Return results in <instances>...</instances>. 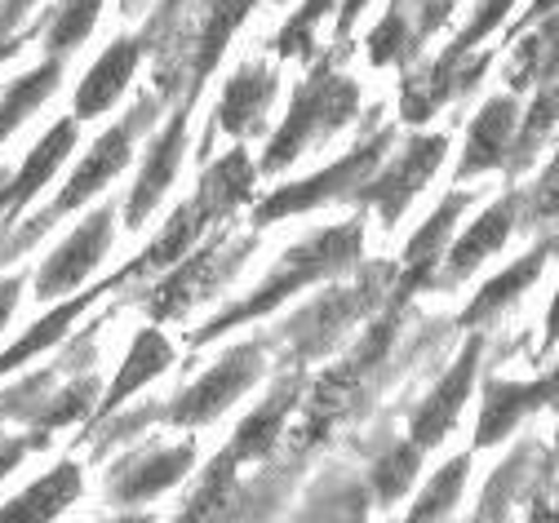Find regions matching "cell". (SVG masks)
I'll list each match as a JSON object with an SVG mask.
<instances>
[{
	"label": "cell",
	"mask_w": 559,
	"mask_h": 523,
	"mask_svg": "<svg viewBox=\"0 0 559 523\" xmlns=\"http://www.w3.org/2000/svg\"><path fill=\"white\" fill-rule=\"evenodd\" d=\"M479 350H484V337H466V346H462V355L453 359V368L440 378V387L427 395V404L417 408V417H413V443L417 448H436L453 426H457V413H462V404H466V395H471V382H475V368H479Z\"/></svg>",
	"instance_id": "11"
},
{
	"label": "cell",
	"mask_w": 559,
	"mask_h": 523,
	"mask_svg": "<svg viewBox=\"0 0 559 523\" xmlns=\"http://www.w3.org/2000/svg\"><path fill=\"white\" fill-rule=\"evenodd\" d=\"M391 138H395L391 129H378L369 142H360L356 152H346L337 165L320 169L316 178L294 182V187H280L271 200H262L253 209V227H266V222H280L289 213H311V209H320L329 200H342V195H356L369 182V174L382 165V152L391 146Z\"/></svg>",
	"instance_id": "4"
},
{
	"label": "cell",
	"mask_w": 559,
	"mask_h": 523,
	"mask_svg": "<svg viewBox=\"0 0 559 523\" xmlns=\"http://www.w3.org/2000/svg\"><path fill=\"white\" fill-rule=\"evenodd\" d=\"M520 209H524V195H515V191H507L498 204H488V209L479 213V222H471V231H462L457 245L449 249V275H444V280H462V275H471L484 258H493V253L507 245V236L515 231Z\"/></svg>",
	"instance_id": "17"
},
{
	"label": "cell",
	"mask_w": 559,
	"mask_h": 523,
	"mask_svg": "<svg viewBox=\"0 0 559 523\" xmlns=\"http://www.w3.org/2000/svg\"><path fill=\"white\" fill-rule=\"evenodd\" d=\"M360 111V90L352 76H337V71L329 62H320L311 71V81H302V90L294 94V107L285 116V124H280V133L271 138L266 156H262V174H280L289 169L302 152H311V146H320L329 133L346 129L356 120Z\"/></svg>",
	"instance_id": "2"
},
{
	"label": "cell",
	"mask_w": 559,
	"mask_h": 523,
	"mask_svg": "<svg viewBox=\"0 0 559 523\" xmlns=\"http://www.w3.org/2000/svg\"><path fill=\"white\" fill-rule=\"evenodd\" d=\"M329 5H337V0H307L302 14H294V19L285 23V32H280V40H275V49L285 54V58H307V54H311L316 23L324 19V10H329Z\"/></svg>",
	"instance_id": "33"
},
{
	"label": "cell",
	"mask_w": 559,
	"mask_h": 523,
	"mask_svg": "<svg viewBox=\"0 0 559 523\" xmlns=\"http://www.w3.org/2000/svg\"><path fill=\"white\" fill-rule=\"evenodd\" d=\"M152 120H156V98H143L138 103L120 124H111L94 146H90V156L81 161V169L67 178V187H62V195L49 204V209H40L36 217H32V227L27 231H19V236H10V245L0 249V258H19L23 249H32L53 222H62L67 213H76L90 195H98L129 161H133V142H138V133L143 129H152Z\"/></svg>",
	"instance_id": "3"
},
{
	"label": "cell",
	"mask_w": 559,
	"mask_h": 523,
	"mask_svg": "<svg viewBox=\"0 0 559 523\" xmlns=\"http://www.w3.org/2000/svg\"><path fill=\"white\" fill-rule=\"evenodd\" d=\"M98 10H103V0H62V5L53 10V19H49V27H45V49L67 58L94 32Z\"/></svg>",
	"instance_id": "29"
},
{
	"label": "cell",
	"mask_w": 559,
	"mask_h": 523,
	"mask_svg": "<svg viewBox=\"0 0 559 523\" xmlns=\"http://www.w3.org/2000/svg\"><path fill=\"white\" fill-rule=\"evenodd\" d=\"M382 275H386V271H382ZM382 275H365V284H356V288L324 293L316 307H307L298 320H289L285 337L294 342V355H302V359L324 355V350L337 342V333H342L346 324H356V320L378 302V280H382Z\"/></svg>",
	"instance_id": "9"
},
{
	"label": "cell",
	"mask_w": 559,
	"mask_h": 523,
	"mask_svg": "<svg viewBox=\"0 0 559 523\" xmlns=\"http://www.w3.org/2000/svg\"><path fill=\"white\" fill-rule=\"evenodd\" d=\"M191 462H195V448H191V443H174V448L152 443V448L124 457V462L111 471L107 497H111L116 506H143V501L160 497L165 488H174V484L191 471Z\"/></svg>",
	"instance_id": "10"
},
{
	"label": "cell",
	"mask_w": 559,
	"mask_h": 523,
	"mask_svg": "<svg viewBox=\"0 0 559 523\" xmlns=\"http://www.w3.org/2000/svg\"><path fill=\"white\" fill-rule=\"evenodd\" d=\"M555 107H559V98H555V76H542L537 103H533V111H528L520 138H511V161H507L511 169H524V165L537 156V146L555 133Z\"/></svg>",
	"instance_id": "30"
},
{
	"label": "cell",
	"mask_w": 559,
	"mask_h": 523,
	"mask_svg": "<svg viewBox=\"0 0 559 523\" xmlns=\"http://www.w3.org/2000/svg\"><path fill=\"white\" fill-rule=\"evenodd\" d=\"M471 204V195L466 191H457V195H449L431 217H427V227L417 231L413 240H408V249H404V275H400V284L391 288L395 293V307L404 302V297H413L423 284H436L440 280V258H444V245H449V236H453V222L462 217V209Z\"/></svg>",
	"instance_id": "14"
},
{
	"label": "cell",
	"mask_w": 559,
	"mask_h": 523,
	"mask_svg": "<svg viewBox=\"0 0 559 523\" xmlns=\"http://www.w3.org/2000/svg\"><path fill=\"white\" fill-rule=\"evenodd\" d=\"M253 249V236L249 240H214L209 249H200V253H187V258H178L174 262V271H169V280H160L156 288H152V297H147V311L156 316V320H178V316H187L195 302H204V297H214L240 266H245V253Z\"/></svg>",
	"instance_id": "5"
},
{
	"label": "cell",
	"mask_w": 559,
	"mask_h": 523,
	"mask_svg": "<svg viewBox=\"0 0 559 523\" xmlns=\"http://www.w3.org/2000/svg\"><path fill=\"white\" fill-rule=\"evenodd\" d=\"M360 236H365L360 222H342V227H329V231L311 236L307 245H294L285 258H280V266H275V271L245 297V302L227 307L223 316L209 320L200 333H191V346H209L214 337H223L227 329H236V324H245V320H258V316L275 311L280 302H285V297L302 293L307 284L346 271V266L360 258Z\"/></svg>",
	"instance_id": "1"
},
{
	"label": "cell",
	"mask_w": 559,
	"mask_h": 523,
	"mask_svg": "<svg viewBox=\"0 0 559 523\" xmlns=\"http://www.w3.org/2000/svg\"><path fill=\"white\" fill-rule=\"evenodd\" d=\"M209 227V222L200 217V209L187 200V204H178L174 213H169V222H165V231L147 245V253L138 258L143 262V271H160V266H174L178 258H187L191 249H195V240H200V231Z\"/></svg>",
	"instance_id": "27"
},
{
	"label": "cell",
	"mask_w": 559,
	"mask_h": 523,
	"mask_svg": "<svg viewBox=\"0 0 559 523\" xmlns=\"http://www.w3.org/2000/svg\"><path fill=\"white\" fill-rule=\"evenodd\" d=\"M19 293H23V275L0 280V329H5V320L14 316V307H19Z\"/></svg>",
	"instance_id": "36"
},
{
	"label": "cell",
	"mask_w": 559,
	"mask_h": 523,
	"mask_svg": "<svg viewBox=\"0 0 559 523\" xmlns=\"http://www.w3.org/2000/svg\"><path fill=\"white\" fill-rule=\"evenodd\" d=\"M533 217L537 222H555V161H550V169L542 174V182L533 191Z\"/></svg>",
	"instance_id": "35"
},
{
	"label": "cell",
	"mask_w": 559,
	"mask_h": 523,
	"mask_svg": "<svg viewBox=\"0 0 559 523\" xmlns=\"http://www.w3.org/2000/svg\"><path fill=\"white\" fill-rule=\"evenodd\" d=\"M444 152H449V138H444V133L413 138L382 174H369V182L356 191V200L378 209L382 227H395V222L404 217V209H408V200L423 191V187L431 182V174L440 169Z\"/></svg>",
	"instance_id": "7"
},
{
	"label": "cell",
	"mask_w": 559,
	"mask_h": 523,
	"mask_svg": "<svg viewBox=\"0 0 559 523\" xmlns=\"http://www.w3.org/2000/svg\"><path fill=\"white\" fill-rule=\"evenodd\" d=\"M294 400H298V378H285V382L275 387V395H271L266 404H258V408L240 421L236 439L223 448L227 462H231V466H240V462H262L271 448H275L280 430H285V417H289Z\"/></svg>",
	"instance_id": "20"
},
{
	"label": "cell",
	"mask_w": 559,
	"mask_h": 523,
	"mask_svg": "<svg viewBox=\"0 0 559 523\" xmlns=\"http://www.w3.org/2000/svg\"><path fill=\"white\" fill-rule=\"evenodd\" d=\"M466 471H471V457H466V453L453 457V462L431 479V488L417 497V506L408 510V519H440V514H449V510L457 506V492H462V484H466Z\"/></svg>",
	"instance_id": "31"
},
{
	"label": "cell",
	"mask_w": 559,
	"mask_h": 523,
	"mask_svg": "<svg viewBox=\"0 0 559 523\" xmlns=\"http://www.w3.org/2000/svg\"><path fill=\"white\" fill-rule=\"evenodd\" d=\"M417 466H423V448H417V443H391L386 453L373 462V471H369L373 497L382 506H395L408 492V484L417 479Z\"/></svg>",
	"instance_id": "28"
},
{
	"label": "cell",
	"mask_w": 559,
	"mask_h": 523,
	"mask_svg": "<svg viewBox=\"0 0 559 523\" xmlns=\"http://www.w3.org/2000/svg\"><path fill=\"white\" fill-rule=\"evenodd\" d=\"M413 54V45H408V23H404V14H400V5L382 19V27L369 36V62L373 67H386V62H400V58H408Z\"/></svg>",
	"instance_id": "34"
},
{
	"label": "cell",
	"mask_w": 559,
	"mask_h": 523,
	"mask_svg": "<svg viewBox=\"0 0 559 523\" xmlns=\"http://www.w3.org/2000/svg\"><path fill=\"white\" fill-rule=\"evenodd\" d=\"M511 5H515V0H488V5H484V14H475V23H471V27H466V32H462V36L449 45V54L436 62V71L427 76V85H431V81H440V76H444V71H449L453 62H462V58L475 49V40H484L488 32H493V27L507 19V10H511Z\"/></svg>",
	"instance_id": "32"
},
{
	"label": "cell",
	"mask_w": 559,
	"mask_h": 523,
	"mask_svg": "<svg viewBox=\"0 0 559 523\" xmlns=\"http://www.w3.org/2000/svg\"><path fill=\"white\" fill-rule=\"evenodd\" d=\"M143 58V40H111L107 54L90 67V76L76 90V120H94L107 107H116V98L124 94V85L133 81V67Z\"/></svg>",
	"instance_id": "19"
},
{
	"label": "cell",
	"mask_w": 559,
	"mask_h": 523,
	"mask_svg": "<svg viewBox=\"0 0 559 523\" xmlns=\"http://www.w3.org/2000/svg\"><path fill=\"white\" fill-rule=\"evenodd\" d=\"M275 67L266 62H245L236 76L227 81L223 90V103H218V129L236 133V138H249L262 129V116L275 98Z\"/></svg>",
	"instance_id": "18"
},
{
	"label": "cell",
	"mask_w": 559,
	"mask_h": 523,
	"mask_svg": "<svg viewBox=\"0 0 559 523\" xmlns=\"http://www.w3.org/2000/svg\"><path fill=\"white\" fill-rule=\"evenodd\" d=\"M58 81H62V58L58 54H49L36 71H27L23 81H14L10 90H5V98H0V142H5L19 124H27L32 120V111L58 90Z\"/></svg>",
	"instance_id": "26"
},
{
	"label": "cell",
	"mask_w": 559,
	"mask_h": 523,
	"mask_svg": "<svg viewBox=\"0 0 559 523\" xmlns=\"http://www.w3.org/2000/svg\"><path fill=\"white\" fill-rule=\"evenodd\" d=\"M111 231H116V213L111 209L90 213L81 227L53 249V258L36 271V297H40V302H53V297H62V293H72L76 284H85L90 271L103 262V253L111 245Z\"/></svg>",
	"instance_id": "8"
},
{
	"label": "cell",
	"mask_w": 559,
	"mask_h": 523,
	"mask_svg": "<svg viewBox=\"0 0 559 523\" xmlns=\"http://www.w3.org/2000/svg\"><path fill=\"white\" fill-rule=\"evenodd\" d=\"M258 5V0H209V10H204V19H200V40H195V58H191V85H187V94L195 98L200 94V85H204V76L218 67V58H223V49H227V40H231V32L249 19V10Z\"/></svg>",
	"instance_id": "23"
},
{
	"label": "cell",
	"mask_w": 559,
	"mask_h": 523,
	"mask_svg": "<svg viewBox=\"0 0 559 523\" xmlns=\"http://www.w3.org/2000/svg\"><path fill=\"white\" fill-rule=\"evenodd\" d=\"M262 368H266V355H262V342H245L236 350H227L214 368L204 372L200 382H191L174 404H169V421L174 426H204V421H214L218 413H227L258 378H262Z\"/></svg>",
	"instance_id": "6"
},
{
	"label": "cell",
	"mask_w": 559,
	"mask_h": 523,
	"mask_svg": "<svg viewBox=\"0 0 559 523\" xmlns=\"http://www.w3.org/2000/svg\"><path fill=\"white\" fill-rule=\"evenodd\" d=\"M32 5H36V0H5V5H0V36H10V32H14V23H19Z\"/></svg>",
	"instance_id": "37"
},
{
	"label": "cell",
	"mask_w": 559,
	"mask_h": 523,
	"mask_svg": "<svg viewBox=\"0 0 559 523\" xmlns=\"http://www.w3.org/2000/svg\"><path fill=\"white\" fill-rule=\"evenodd\" d=\"M253 178H258V169L249 165V156L240 152H227L223 161H214L204 169V178H200V191H195V209H200V217L204 222H223V217H231L249 195H253Z\"/></svg>",
	"instance_id": "21"
},
{
	"label": "cell",
	"mask_w": 559,
	"mask_h": 523,
	"mask_svg": "<svg viewBox=\"0 0 559 523\" xmlns=\"http://www.w3.org/2000/svg\"><path fill=\"white\" fill-rule=\"evenodd\" d=\"M138 271H143V262H133V266H124V271H120L116 280H107V284H98V288H90V293L72 297V302H58V307H53V316L36 320V324H32V329H27V333H23V337H19V342H14V346H10L5 355H0V378H5V372H14V368H23V364H27L32 355L49 350L53 342H62V337H67V329H72V324H76V320H81V316H85V311H90V307L98 302V297H103V293H111L116 284L133 280Z\"/></svg>",
	"instance_id": "16"
},
{
	"label": "cell",
	"mask_w": 559,
	"mask_h": 523,
	"mask_svg": "<svg viewBox=\"0 0 559 523\" xmlns=\"http://www.w3.org/2000/svg\"><path fill=\"white\" fill-rule=\"evenodd\" d=\"M515 124H520V103H515V94L488 98L484 111H479L475 124H471L466 152H462V165H457V182H466V178H475V174H488V169H502V165L511 161Z\"/></svg>",
	"instance_id": "13"
},
{
	"label": "cell",
	"mask_w": 559,
	"mask_h": 523,
	"mask_svg": "<svg viewBox=\"0 0 559 523\" xmlns=\"http://www.w3.org/2000/svg\"><path fill=\"white\" fill-rule=\"evenodd\" d=\"M182 152H187V107L174 111L169 129L152 142V152H147V161H143L138 187H133V195H129V204H124V227H129V231L143 227V222L152 217V209L160 204V195L174 187L178 165H182Z\"/></svg>",
	"instance_id": "12"
},
{
	"label": "cell",
	"mask_w": 559,
	"mask_h": 523,
	"mask_svg": "<svg viewBox=\"0 0 559 523\" xmlns=\"http://www.w3.org/2000/svg\"><path fill=\"white\" fill-rule=\"evenodd\" d=\"M169 364H174V346H169V337H165L160 329H138V337H133V346H129V355H124V368L116 372L111 391L103 395L98 417L116 413L133 391H143L152 378H160Z\"/></svg>",
	"instance_id": "22"
},
{
	"label": "cell",
	"mask_w": 559,
	"mask_h": 523,
	"mask_svg": "<svg viewBox=\"0 0 559 523\" xmlns=\"http://www.w3.org/2000/svg\"><path fill=\"white\" fill-rule=\"evenodd\" d=\"M120 5H124V10H129V14H133V10H138V5H143V0H120Z\"/></svg>",
	"instance_id": "38"
},
{
	"label": "cell",
	"mask_w": 559,
	"mask_h": 523,
	"mask_svg": "<svg viewBox=\"0 0 559 523\" xmlns=\"http://www.w3.org/2000/svg\"><path fill=\"white\" fill-rule=\"evenodd\" d=\"M550 253H555V236H550V240H542V245H537L528 258H520L515 266H507L498 280H488V284L475 293V302L462 311V324H466V329H471V324H484V320H493L502 307H511L515 297H520V293L542 275V266H546V258H550Z\"/></svg>",
	"instance_id": "25"
},
{
	"label": "cell",
	"mask_w": 559,
	"mask_h": 523,
	"mask_svg": "<svg viewBox=\"0 0 559 523\" xmlns=\"http://www.w3.org/2000/svg\"><path fill=\"white\" fill-rule=\"evenodd\" d=\"M555 404V372L550 378H537L533 387H515V382H498L488 378L484 382V404H479V426H475V443L479 448H493L502 443L515 421H524L533 408Z\"/></svg>",
	"instance_id": "15"
},
{
	"label": "cell",
	"mask_w": 559,
	"mask_h": 523,
	"mask_svg": "<svg viewBox=\"0 0 559 523\" xmlns=\"http://www.w3.org/2000/svg\"><path fill=\"white\" fill-rule=\"evenodd\" d=\"M81 466L76 462H62L58 471H49L45 479H36L23 497H14L5 510H0V523H40V519H53L62 514L67 506H72L81 497Z\"/></svg>",
	"instance_id": "24"
}]
</instances>
